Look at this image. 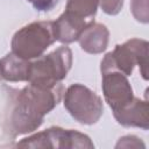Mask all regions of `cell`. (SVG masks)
<instances>
[{"instance_id":"obj_1","label":"cell","mask_w":149,"mask_h":149,"mask_svg":"<svg viewBox=\"0 0 149 149\" xmlns=\"http://www.w3.org/2000/svg\"><path fill=\"white\" fill-rule=\"evenodd\" d=\"M63 84L51 87L28 84L12 94L9 109V132L13 135H23L37 130L43 123L44 115L50 113L62 100Z\"/></svg>"},{"instance_id":"obj_2","label":"cell","mask_w":149,"mask_h":149,"mask_svg":"<svg viewBox=\"0 0 149 149\" xmlns=\"http://www.w3.org/2000/svg\"><path fill=\"white\" fill-rule=\"evenodd\" d=\"M56 42L54 21H34L20 28L12 37V52L31 61L42 56Z\"/></svg>"},{"instance_id":"obj_3","label":"cell","mask_w":149,"mask_h":149,"mask_svg":"<svg viewBox=\"0 0 149 149\" xmlns=\"http://www.w3.org/2000/svg\"><path fill=\"white\" fill-rule=\"evenodd\" d=\"M72 66V51L62 45L54 51L42 55L30 63L28 83L36 86L51 87L61 83Z\"/></svg>"},{"instance_id":"obj_4","label":"cell","mask_w":149,"mask_h":149,"mask_svg":"<svg viewBox=\"0 0 149 149\" xmlns=\"http://www.w3.org/2000/svg\"><path fill=\"white\" fill-rule=\"evenodd\" d=\"M148 42L142 38H130L122 44H116L113 51L105 55L100 64V71L105 70H118L130 76L134 68H140L141 74L144 80L148 79Z\"/></svg>"},{"instance_id":"obj_5","label":"cell","mask_w":149,"mask_h":149,"mask_svg":"<svg viewBox=\"0 0 149 149\" xmlns=\"http://www.w3.org/2000/svg\"><path fill=\"white\" fill-rule=\"evenodd\" d=\"M64 107L81 125H94L104 112L102 99L83 84H72L64 91Z\"/></svg>"},{"instance_id":"obj_6","label":"cell","mask_w":149,"mask_h":149,"mask_svg":"<svg viewBox=\"0 0 149 149\" xmlns=\"http://www.w3.org/2000/svg\"><path fill=\"white\" fill-rule=\"evenodd\" d=\"M101 76L102 94L112 111H116L133 100L134 92L126 74L109 69L101 71Z\"/></svg>"},{"instance_id":"obj_7","label":"cell","mask_w":149,"mask_h":149,"mask_svg":"<svg viewBox=\"0 0 149 149\" xmlns=\"http://www.w3.org/2000/svg\"><path fill=\"white\" fill-rule=\"evenodd\" d=\"M148 113H149L148 101L135 97L126 106L116 111H113L114 119L119 125L127 128L134 127V128H142L146 130L149 128Z\"/></svg>"},{"instance_id":"obj_8","label":"cell","mask_w":149,"mask_h":149,"mask_svg":"<svg viewBox=\"0 0 149 149\" xmlns=\"http://www.w3.org/2000/svg\"><path fill=\"white\" fill-rule=\"evenodd\" d=\"M109 41V30L108 28L94 20L91 21L85 29L81 31L78 42L80 48L91 55L101 54L107 49Z\"/></svg>"},{"instance_id":"obj_9","label":"cell","mask_w":149,"mask_h":149,"mask_svg":"<svg viewBox=\"0 0 149 149\" xmlns=\"http://www.w3.org/2000/svg\"><path fill=\"white\" fill-rule=\"evenodd\" d=\"M91 21L77 17L68 12L62 13L56 21H54V34L56 41L63 44H70L78 41L81 31Z\"/></svg>"},{"instance_id":"obj_10","label":"cell","mask_w":149,"mask_h":149,"mask_svg":"<svg viewBox=\"0 0 149 149\" xmlns=\"http://www.w3.org/2000/svg\"><path fill=\"white\" fill-rule=\"evenodd\" d=\"M65 129L62 127H50L42 132L35 133L28 137L22 139L17 142V147L21 148H57L63 149L64 147Z\"/></svg>"},{"instance_id":"obj_11","label":"cell","mask_w":149,"mask_h":149,"mask_svg":"<svg viewBox=\"0 0 149 149\" xmlns=\"http://www.w3.org/2000/svg\"><path fill=\"white\" fill-rule=\"evenodd\" d=\"M31 61L16 56L13 52L7 54L0 59V73L6 81L17 83L27 81L30 71Z\"/></svg>"},{"instance_id":"obj_12","label":"cell","mask_w":149,"mask_h":149,"mask_svg":"<svg viewBox=\"0 0 149 149\" xmlns=\"http://www.w3.org/2000/svg\"><path fill=\"white\" fill-rule=\"evenodd\" d=\"M99 7V0H66L65 12L86 21H93Z\"/></svg>"},{"instance_id":"obj_13","label":"cell","mask_w":149,"mask_h":149,"mask_svg":"<svg viewBox=\"0 0 149 149\" xmlns=\"http://www.w3.org/2000/svg\"><path fill=\"white\" fill-rule=\"evenodd\" d=\"M94 148L90 136L74 129H65L63 149H92Z\"/></svg>"},{"instance_id":"obj_14","label":"cell","mask_w":149,"mask_h":149,"mask_svg":"<svg viewBox=\"0 0 149 149\" xmlns=\"http://www.w3.org/2000/svg\"><path fill=\"white\" fill-rule=\"evenodd\" d=\"M130 10L136 21L141 23L149 22V5L148 0H130Z\"/></svg>"},{"instance_id":"obj_15","label":"cell","mask_w":149,"mask_h":149,"mask_svg":"<svg viewBox=\"0 0 149 149\" xmlns=\"http://www.w3.org/2000/svg\"><path fill=\"white\" fill-rule=\"evenodd\" d=\"M144 148V143L135 135H126L119 139L115 148Z\"/></svg>"},{"instance_id":"obj_16","label":"cell","mask_w":149,"mask_h":149,"mask_svg":"<svg viewBox=\"0 0 149 149\" xmlns=\"http://www.w3.org/2000/svg\"><path fill=\"white\" fill-rule=\"evenodd\" d=\"M27 1L34 7V9L38 12H49L54 7H56L59 0H27Z\"/></svg>"},{"instance_id":"obj_17","label":"cell","mask_w":149,"mask_h":149,"mask_svg":"<svg viewBox=\"0 0 149 149\" xmlns=\"http://www.w3.org/2000/svg\"><path fill=\"white\" fill-rule=\"evenodd\" d=\"M1 78H2V77H1V73H0V80H1Z\"/></svg>"}]
</instances>
